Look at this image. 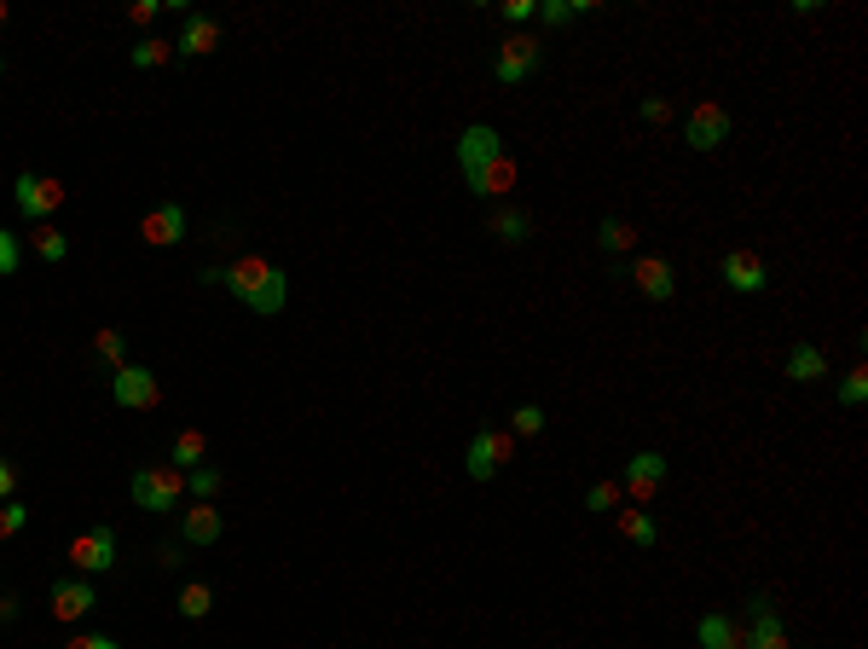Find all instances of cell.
Listing matches in <instances>:
<instances>
[{"label": "cell", "instance_id": "obj_1", "mask_svg": "<svg viewBox=\"0 0 868 649\" xmlns=\"http://www.w3.org/2000/svg\"><path fill=\"white\" fill-rule=\"evenodd\" d=\"M203 284H226L249 313H261V320L284 313V302H290L284 267H272L267 256H238L232 267H209V273H203Z\"/></svg>", "mask_w": 868, "mask_h": 649}, {"label": "cell", "instance_id": "obj_2", "mask_svg": "<svg viewBox=\"0 0 868 649\" xmlns=\"http://www.w3.org/2000/svg\"><path fill=\"white\" fill-rule=\"evenodd\" d=\"M128 494L140 510H180L186 505V476L180 469H133V482H128Z\"/></svg>", "mask_w": 868, "mask_h": 649}, {"label": "cell", "instance_id": "obj_3", "mask_svg": "<svg viewBox=\"0 0 868 649\" xmlns=\"http://www.w3.org/2000/svg\"><path fill=\"white\" fill-rule=\"evenodd\" d=\"M110 400H117L122 412H151L156 400H163V383H156V371L128 360L122 371H110Z\"/></svg>", "mask_w": 868, "mask_h": 649}, {"label": "cell", "instance_id": "obj_4", "mask_svg": "<svg viewBox=\"0 0 868 649\" xmlns=\"http://www.w3.org/2000/svg\"><path fill=\"white\" fill-rule=\"evenodd\" d=\"M510 458H516V435L510 430H475L469 453H464V469H469V482H492Z\"/></svg>", "mask_w": 868, "mask_h": 649}, {"label": "cell", "instance_id": "obj_5", "mask_svg": "<svg viewBox=\"0 0 868 649\" xmlns=\"http://www.w3.org/2000/svg\"><path fill=\"white\" fill-rule=\"evenodd\" d=\"M729 133H736V117H729L724 105H713V99L695 105L690 117H683V145H690V151H718Z\"/></svg>", "mask_w": 868, "mask_h": 649}, {"label": "cell", "instance_id": "obj_6", "mask_svg": "<svg viewBox=\"0 0 868 649\" xmlns=\"http://www.w3.org/2000/svg\"><path fill=\"white\" fill-rule=\"evenodd\" d=\"M12 204H18V215H24L30 227H47L53 209L64 204V186L58 181H41V174H18V181H12Z\"/></svg>", "mask_w": 868, "mask_h": 649}, {"label": "cell", "instance_id": "obj_7", "mask_svg": "<svg viewBox=\"0 0 868 649\" xmlns=\"http://www.w3.org/2000/svg\"><path fill=\"white\" fill-rule=\"evenodd\" d=\"M70 563H76V574L82 580H94V574H110L117 569V528H87V533H76L70 540Z\"/></svg>", "mask_w": 868, "mask_h": 649}, {"label": "cell", "instance_id": "obj_8", "mask_svg": "<svg viewBox=\"0 0 868 649\" xmlns=\"http://www.w3.org/2000/svg\"><path fill=\"white\" fill-rule=\"evenodd\" d=\"M747 649H788V626H782V615H775V603L764 597V592H752L747 597Z\"/></svg>", "mask_w": 868, "mask_h": 649}, {"label": "cell", "instance_id": "obj_9", "mask_svg": "<svg viewBox=\"0 0 868 649\" xmlns=\"http://www.w3.org/2000/svg\"><path fill=\"white\" fill-rule=\"evenodd\" d=\"M492 156H504V140H498V128L492 122H469L458 133V169H464V181H475Z\"/></svg>", "mask_w": 868, "mask_h": 649}, {"label": "cell", "instance_id": "obj_10", "mask_svg": "<svg viewBox=\"0 0 868 649\" xmlns=\"http://www.w3.org/2000/svg\"><path fill=\"white\" fill-rule=\"evenodd\" d=\"M539 58H544V47H539L533 35H510L504 47H498V58H492V76L504 82V87H516V82H528L539 71Z\"/></svg>", "mask_w": 868, "mask_h": 649}, {"label": "cell", "instance_id": "obj_11", "mask_svg": "<svg viewBox=\"0 0 868 649\" xmlns=\"http://www.w3.org/2000/svg\"><path fill=\"white\" fill-rule=\"evenodd\" d=\"M718 273H724V284L736 290V296H759V290H770V273H764V261L752 250H724Z\"/></svg>", "mask_w": 868, "mask_h": 649}, {"label": "cell", "instance_id": "obj_12", "mask_svg": "<svg viewBox=\"0 0 868 649\" xmlns=\"http://www.w3.org/2000/svg\"><path fill=\"white\" fill-rule=\"evenodd\" d=\"M626 494L637 499V505H649L660 487H666V453H631V464H626Z\"/></svg>", "mask_w": 868, "mask_h": 649}, {"label": "cell", "instance_id": "obj_13", "mask_svg": "<svg viewBox=\"0 0 868 649\" xmlns=\"http://www.w3.org/2000/svg\"><path fill=\"white\" fill-rule=\"evenodd\" d=\"M215 47H220V18L186 12V24H180V35H174V53L180 58H209Z\"/></svg>", "mask_w": 868, "mask_h": 649}, {"label": "cell", "instance_id": "obj_14", "mask_svg": "<svg viewBox=\"0 0 868 649\" xmlns=\"http://www.w3.org/2000/svg\"><path fill=\"white\" fill-rule=\"evenodd\" d=\"M140 238L151 250H169V244L186 238V204H156L145 220H140Z\"/></svg>", "mask_w": 868, "mask_h": 649}, {"label": "cell", "instance_id": "obj_15", "mask_svg": "<svg viewBox=\"0 0 868 649\" xmlns=\"http://www.w3.org/2000/svg\"><path fill=\"white\" fill-rule=\"evenodd\" d=\"M99 603V592H94V580H82V574H70V580H53V615L58 620H82L87 609Z\"/></svg>", "mask_w": 868, "mask_h": 649}, {"label": "cell", "instance_id": "obj_16", "mask_svg": "<svg viewBox=\"0 0 868 649\" xmlns=\"http://www.w3.org/2000/svg\"><path fill=\"white\" fill-rule=\"evenodd\" d=\"M631 279H637V290H643L649 302H672L677 296V273H672L666 256H643L631 267Z\"/></svg>", "mask_w": 868, "mask_h": 649}, {"label": "cell", "instance_id": "obj_17", "mask_svg": "<svg viewBox=\"0 0 868 649\" xmlns=\"http://www.w3.org/2000/svg\"><path fill=\"white\" fill-rule=\"evenodd\" d=\"M180 533H186V545H220V510L215 505L180 510Z\"/></svg>", "mask_w": 868, "mask_h": 649}, {"label": "cell", "instance_id": "obj_18", "mask_svg": "<svg viewBox=\"0 0 868 649\" xmlns=\"http://www.w3.org/2000/svg\"><path fill=\"white\" fill-rule=\"evenodd\" d=\"M695 638H701V649H747V638H741V626L729 620L724 609H713V615H701V626H695Z\"/></svg>", "mask_w": 868, "mask_h": 649}, {"label": "cell", "instance_id": "obj_19", "mask_svg": "<svg viewBox=\"0 0 868 649\" xmlns=\"http://www.w3.org/2000/svg\"><path fill=\"white\" fill-rule=\"evenodd\" d=\"M510 186H516V156H510V151H504V156H492V163L469 181L475 197H510Z\"/></svg>", "mask_w": 868, "mask_h": 649}, {"label": "cell", "instance_id": "obj_20", "mask_svg": "<svg viewBox=\"0 0 868 649\" xmlns=\"http://www.w3.org/2000/svg\"><path fill=\"white\" fill-rule=\"evenodd\" d=\"M788 377L793 383H816V377H828V354L816 343H793L788 348Z\"/></svg>", "mask_w": 868, "mask_h": 649}, {"label": "cell", "instance_id": "obj_21", "mask_svg": "<svg viewBox=\"0 0 868 649\" xmlns=\"http://www.w3.org/2000/svg\"><path fill=\"white\" fill-rule=\"evenodd\" d=\"M203 458H209V441H203L197 430L174 435V446H169V469H180V476H186V469H197Z\"/></svg>", "mask_w": 868, "mask_h": 649}, {"label": "cell", "instance_id": "obj_22", "mask_svg": "<svg viewBox=\"0 0 868 649\" xmlns=\"http://www.w3.org/2000/svg\"><path fill=\"white\" fill-rule=\"evenodd\" d=\"M492 238H498V244H528V238H533L528 209H498V215H492Z\"/></svg>", "mask_w": 868, "mask_h": 649}, {"label": "cell", "instance_id": "obj_23", "mask_svg": "<svg viewBox=\"0 0 868 649\" xmlns=\"http://www.w3.org/2000/svg\"><path fill=\"white\" fill-rule=\"evenodd\" d=\"M620 533H626L637 551H649V545L660 540V528H654V517H649L643 505H637V510H620Z\"/></svg>", "mask_w": 868, "mask_h": 649}, {"label": "cell", "instance_id": "obj_24", "mask_svg": "<svg viewBox=\"0 0 868 649\" xmlns=\"http://www.w3.org/2000/svg\"><path fill=\"white\" fill-rule=\"evenodd\" d=\"M174 609L186 615V620H203V615L215 609V592L203 586V580H186V586H180V597H174Z\"/></svg>", "mask_w": 868, "mask_h": 649}, {"label": "cell", "instance_id": "obj_25", "mask_svg": "<svg viewBox=\"0 0 868 649\" xmlns=\"http://www.w3.org/2000/svg\"><path fill=\"white\" fill-rule=\"evenodd\" d=\"M585 12H590V0H544V7H539V18H544V24H551V30H567V24H579Z\"/></svg>", "mask_w": 868, "mask_h": 649}, {"label": "cell", "instance_id": "obj_26", "mask_svg": "<svg viewBox=\"0 0 868 649\" xmlns=\"http://www.w3.org/2000/svg\"><path fill=\"white\" fill-rule=\"evenodd\" d=\"M30 250H35L41 261H64V256H70V238H64L53 220H47V227H35V232H30Z\"/></svg>", "mask_w": 868, "mask_h": 649}, {"label": "cell", "instance_id": "obj_27", "mask_svg": "<svg viewBox=\"0 0 868 649\" xmlns=\"http://www.w3.org/2000/svg\"><path fill=\"white\" fill-rule=\"evenodd\" d=\"M220 482H226V476H220L215 464H197V469H186V494H192L197 505H209V499L220 494Z\"/></svg>", "mask_w": 868, "mask_h": 649}, {"label": "cell", "instance_id": "obj_28", "mask_svg": "<svg viewBox=\"0 0 868 649\" xmlns=\"http://www.w3.org/2000/svg\"><path fill=\"white\" fill-rule=\"evenodd\" d=\"M169 58H174V41H156V35H145L140 47L128 53V64H133V71H156V64H169Z\"/></svg>", "mask_w": 868, "mask_h": 649}, {"label": "cell", "instance_id": "obj_29", "mask_svg": "<svg viewBox=\"0 0 868 649\" xmlns=\"http://www.w3.org/2000/svg\"><path fill=\"white\" fill-rule=\"evenodd\" d=\"M597 244H603L608 256H620V250H631V244H637V232L626 227L620 215H603V227H597Z\"/></svg>", "mask_w": 868, "mask_h": 649}, {"label": "cell", "instance_id": "obj_30", "mask_svg": "<svg viewBox=\"0 0 868 649\" xmlns=\"http://www.w3.org/2000/svg\"><path fill=\"white\" fill-rule=\"evenodd\" d=\"M94 354H99V366L122 371V366H128V343H122V331H99V337H94Z\"/></svg>", "mask_w": 868, "mask_h": 649}, {"label": "cell", "instance_id": "obj_31", "mask_svg": "<svg viewBox=\"0 0 868 649\" xmlns=\"http://www.w3.org/2000/svg\"><path fill=\"white\" fill-rule=\"evenodd\" d=\"M30 528V505L24 499H7L0 505V540H12V533H24Z\"/></svg>", "mask_w": 868, "mask_h": 649}, {"label": "cell", "instance_id": "obj_32", "mask_svg": "<svg viewBox=\"0 0 868 649\" xmlns=\"http://www.w3.org/2000/svg\"><path fill=\"white\" fill-rule=\"evenodd\" d=\"M539 430H544V407H533V400H528V407L510 412V435H539Z\"/></svg>", "mask_w": 868, "mask_h": 649}, {"label": "cell", "instance_id": "obj_33", "mask_svg": "<svg viewBox=\"0 0 868 649\" xmlns=\"http://www.w3.org/2000/svg\"><path fill=\"white\" fill-rule=\"evenodd\" d=\"M614 505H620V482H597V487H585V510H597V517H603V510H614Z\"/></svg>", "mask_w": 868, "mask_h": 649}, {"label": "cell", "instance_id": "obj_34", "mask_svg": "<svg viewBox=\"0 0 868 649\" xmlns=\"http://www.w3.org/2000/svg\"><path fill=\"white\" fill-rule=\"evenodd\" d=\"M18 261H24V244H18V232L0 227V279H12V273H18Z\"/></svg>", "mask_w": 868, "mask_h": 649}, {"label": "cell", "instance_id": "obj_35", "mask_svg": "<svg viewBox=\"0 0 868 649\" xmlns=\"http://www.w3.org/2000/svg\"><path fill=\"white\" fill-rule=\"evenodd\" d=\"M868 400V371L857 366V371H845V383H839V407H862Z\"/></svg>", "mask_w": 868, "mask_h": 649}, {"label": "cell", "instance_id": "obj_36", "mask_svg": "<svg viewBox=\"0 0 868 649\" xmlns=\"http://www.w3.org/2000/svg\"><path fill=\"white\" fill-rule=\"evenodd\" d=\"M637 117H643L649 128H666L672 122V105L666 99H643V105H637Z\"/></svg>", "mask_w": 868, "mask_h": 649}, {"label": "cell", "instance_id": "obj_37", "mask_svg": "<svg viewBox=\"0 0 868 649\" xmlns=\"http://www.w3.org/2000/svg\"><path fill=\"white\" fill-rule=\"evenodd\" d=\"M64 649H122V643L110 638V632H82V638H70Z\"/></svg>", "mask_w": 868, "mask_h": 649}, {"label": "cell", "instance_id": "obj_38", "mask_svg": "<svg viewBox=\"0 0 868 649\" xmlns=\"http://www.w3.org/2000/svg\"><path fill=\"white\" fill-rule=\"evenodd\" d=\"M18 499V464L12 458H0V505Z\"/></svg>", "mask_w": 868, "mask_h": 649}, {"label": "cell", "instance_id": "obj_39", "mask_svg": "<svg viewBox=\"0 0 868 649\" xmlns=\"http://www.w3.org/2000/svg\"><path fill=\"white\" fill-rule=\"evenodd\" d=\"M528 18H539L533 0H504V24H528Z\"/></svg>", "mask_w": 868, "mask_h": 649}, {"label": "cell", "instance_id": "obj_40", "mask_svg": "<svg viewBox=\"0 0 868 649\" xmlns=\"http://www.w3.org/2000/svg\"><path fill=\"white\" fill-rule=\"evenodd\" d=\"M128 18H133V24H151V18H156V0H133Z\"/></svg>", "mask_w": 868, "mask_h": 649}, {"label": "cell", "instance_id": "obj_41", "mask_svg": "<svg viewBox=\"0 0 868 649\" xmlns=\"http://www.w3.org/2000/svg\"><path fill=\"white\" fill-rule=\"evenodd\" d=\"M0 620H18V597L12 592H0Z\"/></svg>", "mask_w": 868, "mask_h": 649}, {"label": "cell", "instance_id": "obj_42", "mask_svg": "<svg viewBox=\"0 0 868 649\" xmlns=\"http://www.w3.org/2000/svg\"><path fill=\"white\" fill-rule=\"evenodd\" d=\"M0 24H7V0H0Z\"/></svg>", "mask_w": 868, "mask_h": 649}, {"label": "cell", "instance_id": "obj_43", "mask_svg": "<svg viewBox=\"0 0 868 649\" xmlns=\"http://www.w3.org/2000/svg\"><path fill=\"white\" fill-rule=\"evenodd\" d=\"M0 76H7V64H0Z\"/></svg>", "mask_w": 868, "mask_h": 649}]
</instances>
